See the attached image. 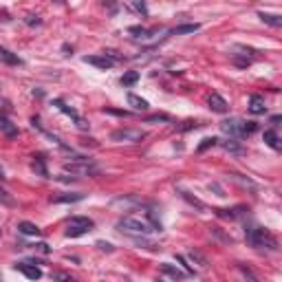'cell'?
<instances>
[{
    "instance_id": "cell-1",
    "label": "cell",
    "mask_w": 282,
    "mask_h": 282,
    "mask_svg": "<svg viewBox=\"0 0 282 282\" xmlns=\"http://www.w3.org/2000/svg\"><path fill=\"white\" fill-rule=\"evenodd\" d=\"M117 229L130 236H148L152 232H159V225H154L150 218H141V216H123L117 223Z\"/></svg>"
},
{
    "instance_id": "cell-2",
    "label": "cell",
    "mask_w": 282,
    "mask_h": 282,
    "mask_svg": "<svg viewBox=\"0 0 282 282\" xmlns=\"http://www.w3.org/2000/svg\"><path fill=\"white\" fill-rule=\"evenodd\" d=\"M247 242H249L251 247H256V249H271V251L278 249V240L262 227L247 229Z\"/></svg>"
},
{
    "instance_id": "cell-3",
    "label": "cell",
    "mask_w": 282,
    "mask_h": 282,
    "mask_svg": "<svg viewBox=\"0 0 282 282\" xmlns=\"http://www.w3.org/2000/svg\"><path fill=\"white\" fill-rule=\"evenodd\" d=\"M220 130L225 135L234 137V139H240L245 135H251L256 130V123L254 121H242V119H227V121L220 123Z\"/></svg>"
},
{
    "instance_id": "cell-4",
    "label": "cell",
    "mask_w": 282,
    "mask_h": 282,
    "mask_svg": "<svg viewBox=\"0 0 282 282\" xmlns=\"http://www.w3.org/2000/svg\"><path fill=\"white\" fill-rule=\"evenodd\" d=\"M93 229V220L86 218V216H73L66 225V236L69 238H77V236H84L86 232Z\"/></svg>"
},
{
    "instance_id": "cell-5",
    "label": "cell",
    "mask_w": 282,
    "mask_h": 282,
    "mask_svg": "<svg viewBox=\"0 0 282 282\" xmlns=\"http://www.w3.org/2000/svg\"><path fill=\"white\" fill-rule=\"evenodd\" d=\"M64 170L70 172V174H93V172H97V167H95V163H93L91 159L75 157L70 163H66Z\"/></svg>"
},
{
    "instance_id": "cell-6",
    "label": "cell",
    "mask_w": 282,
    "mask_h": 282,
    "mask_svg": "<svg viewBox=\"0 0 282 282\" xmlns=\"http://www.w3.org/2000/svg\"><path fill=\"white\" fill-rule=\"evenodd\" d=\"M145 137L143 130H135V128H119L110 135L113 141H128V143H139L141 139Z\"/></svg>"
},
{
    "instance_id": "cell-7",
    "label": "cell",
    "mask_w": 282,
    "mask_h": 282,
    "mask_svg": "<svg viewBox=\"0 0 282 282\" xmlns=\"http://www.w3.org/2000/svg\"><path fill=\"white\" fill-rule=\"evenodd\" d=\"M84 62H86V64L97 66V69H113V66H115V62L110 60V57H106V55H86V57H84Z\"/></svg>"
},
{
    "instance_id": "cell-8",
    "label": "cell",
    "mask_w": 282,
    "mask_h": 282,
    "mask_svg": "<svg viewBox=\"0 0 282 282\" xmlns=\"http://www.w3.org/2000/svg\"><path fill=\"white\" fill-rule=\"evenodd\" d=\"M267 106H264V97L260 95H251L249 97V113L251 115H264Z\"/></svg>"
},
{
    "instance_id": "cell-9",
    "label": "cell",
    "mask_w": 282,
    "mask_h": 282,
    "mask_svg": "<svg viewBox=\"0 0 282 282\" xmlns=\"http://www.w3.org/2000/svg\"><path fill=\"white\" fill-rule=\"evenodd\" d=\"M16 269H18V271L24 273V276L29 278V280H40V278H42V271H40L38 267H31L29 262H20V264H16Z\"/></svg>"
},
{
    "instance_id": "cell-10",
    "label": "cell",
    "mask_w": 282,
    "mask_h": 282,
    "mask_svg": "<svg viewBox=\"0 0 282 282\" xmlns=\"http://www.w3.org/2000/svg\"><path fill=\"white\" fill-rule=\"evenodd\" d=\"M210 108L214 113H227V101L218 95V93H212L210 95Z\"/></svg>"
},
{
    "instance_id": "cell-11",
    "label": "cell",
    "mask_w": 282,
    "mask_h": 282,
    "mask_svg": "<svg viewBox=\"0 0 282 282\" xmlns=\"http://www.w3.org/2000/svg\"><path fill=\"white\" fill-rule=\"evenodd\" d=\"M0 132H2L4 137H18V128H16V123H11L4 115H0Z\"/></svg>"
},
{
    "instance_id": "cell-12",
    "label": "cell",
    "mask_w": 282,
    "mask_h": 282,
    "mask_svg": "<svg viewBox=\"0 0 282 282\" xmlns=\"http://www.w3.org/2000/svg\"><path fill=\"white\" fill-rule=\"evenodd\" d=\"M55 106H57V108H60V110H62V113H66V115H69V117H73V119H75V121H77V126H79V128H86V123H84V121H82V119H79V115H77V113H75V110H73V108H69V106H66V104H64V101H60V99H57V101H55Z\"/></svg>"
},
{
    "instance_id": "cell-13",
    "label": "cell",
    "mask_w": 282,
    "mask_h": 282,
    "mask_svg": "<svg viewBox=\"0 0 282 282\" xmlns=\"http://www.w3.org/2000/svg\"><path fill=\"white\" fill-rule=\"evenodd\" d=\"M161 271H163V273H167V276H172L174 280H183V278H185V273L181 271L179 267H172L170 262H163V264H161Z\"/></svg>"
},
{
    "instance_id": "cell-14",
    "label": "cell",
    "mask_w": 282,
    "mask_h": 282,
    "mask_svg": "<svg viewBox=\"0 0 282 282\" xmlns=\"http://www.w3.org/2000/svg\"><path fill=\"white\" fill-rule=\"evenodd\" d=\"M18 229H20L24 236H38V234H40V227H38V225L29 223V220H22V223L18 225Z\"/></svg>"
},
{
    "instance_id": "cell-15",
    "label": "cell",
    "mask_w": 282,
    "mask_h": 282,
    "mask_svg": "<svg viewBox=\"0 0 282 282\" xmlns=\"http://www.w3.org/2000/svg\"><path fill=\"white\" fill-rule=\"evenodd\" d=\"M128 104H130L135 110H148V101L141 99V97L135 95V93H130V95H128Z\"/></svg>"
},
{
    "instance_id": "cell-16",
    "label": "cell",
    "mask_w": 282,
    "mask_h": 282,
    "mask_svg": "<svg viewBox=\"0 0 282 282\" xmlns=\"http://www.w3.org/2000/svg\"><path fill=\"white\" fill-rule=\"evenodd\" d=\"M201 29L198 24H181V26H176V29H172L170 31V35H185V33H196V31Z\"/></svg>"
},
{
    "instance_id": "cell-17",
    "label": "cell",
    "mask_w": 282,
    "mask_h": 282,
    "mask_svg": "<svg viewBox=\"0 0 282 282\" xmlns=\"http://www.w3.org/2000/svg\"><path fill=\"white\" fill-rule=\"evenodd\" d=\"M264 143H267L269 148H273V150H280V139H278L276 130H267V132H264Z\"/></svg>"
},
{
    "instance_id": "cell-18",
    "label": "cell",
    "mask_w": 282,
    "mask_h": 282,
    "mask_svg": "<svg viewBox=\"0 0 282 282\" xmlns=\"http://www.w3.org/2000/svg\"><path fill=\"white\" fill-rule=\"evenodd\" d=\"M33 159H35V161H33V170L38 172L40 176H44V179H47L48 172H47V165H44V157H42V154H38V157H33Z\"/></svg>"
},
{
    "instance_id": "cell-19",
    "label": "cell",
    "mask_w": 282,
    "mask_h": 282,
    "mask_svg": "<svg viewBox=\"0 0 282 282\" xmlns=\"http://www.w3.org/2000/svg\"><path fill=\"white\" fill-rule=\"evenodd\" d=\"M139 82V73L137 70H128L121 75V86H132V84Z\"/></svg>"
},
{
    "instance_id": "cell-20",
    "label": "cell",
    "mask_w": 282,
    "mask_h": 282,
    "mask_svg": "<svg viewBox=\"0 0 282 282\" xmlns=\"http://www.w3.org/2000/svg\"><path fill=\"white\" fill-rule=\"evenodd\" d=\"M260 18H262V22H267V24H271V26H282L280 16H273V13H260Z\"/></svg>"
},
{
    "instance_id": "cell-21",
    "label": "cell",
    "mask_w": 282,
    "mask_h": 282,
    "mask_svg": "<svg viewBox=\"0 0 282 282\" xmlns=\"http://www.w3.org/2000/svg\"><path fill=\"white\" fill-rule=\"evenodd\" d=\"M0 57H2L7 64H22V60L18 55H11V53L7 51V48H0Z\"/></svg>"
},
{
    "instance_id": "cell-22",
    "label": "cell",
    "mask_w": 282,
    "mask_h": 282,
    "mask_svg": "<svg viewBox=\"0 0 282 282\" xmlns=\"http://www.w3.org/2000/svg\"><path fill=\"white\" fill-rule=\"evenodd\" d=\"M84 194H64V196H57L55 203H75V201H82Z\"/></svg>"
},
{
    "instance_id": "cell-23",
    "label": "cell",
    "mask_w": 282,
    "mask_h": 282,
    "mask_svg": "<svg viewBox=\"0 0 282 282\" xmlns=\"http://www.w3.org/2000/svg\"><path fill=\"white\" fill-rule=\"evenodd\" d=\"M0 203H2V205H9V207L13 205V196L4 188H0Z\"/></svg>"
},
{
    "instance_id": "cell-24",
    "label": "cell",
    "mask_w": 282,
    "mask_h": 282,
    "mask_svg": "<svg viewBox=\"0 0 282 282\" xmlns=\"http://www.w3.org/2000/svg\"><path fill=\"white\" fill-rule=\"evenodd\" d=\"M210 145H216V139L214 137H207V139H203V143L198 145V152H203V150H207Z\"/></svg>"
},
{
    "instance_id": "cell-25",
    "label": "cell",
    "mask_w": 282,
    "mask_h": 282,
    "mask_svg": "<svg viewBox=\"0 0 282 282\" xmlns=\"http://www.w3.org/2000/svg\"><path fill=\"white\" fill-rule=\"evenodd\" d=\"M240 273H242V276L247 278V282H258V278H256L254 273H251V271H249V269H247V267H242V264H240Z\"/></svg>"
},
{
    "instance_id": "cell-26",
    "label": "cell",
    "mask_w": 282,
    "mask_h": 282,
    "mask_svg": "<svg viewBox=\"0 0 282 282\" xmlns=\"http://www.w3.org/2000/svg\"><path fill=\"white\" fill-rule=\"evenodd\" d=\"M176 262H179L181 267H183V269H185V271H188V273H194V269L189 267V264H185V258H183V256H176Z\"/></svg>"
},
{
    "instance_id": "cell-27",
    "label": "cell",
    "mask_w": 282,
    "mask_h": 282,
    "mask_svg": "<svg viewBox=\"0 0 282 282\" xmlns=\"http://www.w3.org/2000/svg\"><path fill=\"white\" fill-rule=\"evenodd\" d=\"M130 7L135 9V11H139V13H145V11H148V9H145V4H139V2H132Z\"/></svg>"
},
{
    "instance_id": "cell-28",
    "label": "cell",
    "mask_w": 282,
    "mask_h": 282,
    "mask_svg": "<svg viewBox=\"0 0 282 282\" xmlns=\"http://www.w3.org/2000/svg\"><path fill=\"white\" fill-rule=\"evenodd\" d=\"M97 247L104 251H113V245H110V242H97Z\"/></svg>"
},
{
    "instance_id": "cell-29",
    "label": "cell",
    "mask_w": 282,
    "mask_h": 282,
    "mask_svg": "<svg viewBox=\"0 0 282 282\" xmlns=\"http://www.w3.org/2000/svg\"><path fill=\"white\" fill-rule=\"evenodd\" d=\"M40 22H42V20H40V18H35V16L26 18V24H40Z\"/></svg>"
},
{
    "instance_id": "cell-30",
    "label": "cell",
    "mask_w": 282,
    "mask_h": 282,
    "mask_svg": "<svg viewBox=\"0 0 282 282\" xmlns=\"http://www.w3.org/2000/svg\"><path fill=\"white\" fill-rule=\"evenodd\" d=\"M225 148H227V150H232V152H238V150H240L236 143H234V141H229V143H225Z\"/></svg>"
},
{
    "instance_id": "cell-31",
    "label": "cell",
    "mask_w": 282,
    "mask_h": 282,
    "mask_svg": "<svg viewBox=\"0 0 282 282\" xmlns=\"http://www.w3.org/2000/svg\"><path fill=\"white\" fill-rule=\"evenodd\" d=\"M0 179H4V170H2V167H0Z\"/></svg>"
},
{
    "instance_id": "cell-32",
    "label": "cell",
    "mask_w": 282,
    "mask_h": 282,
    "mask_svg": "<svg viewBox=\"0 0 282 282\" xmlns=\"http://www.w3.org/2000/svg\"><path fill=\"white\" fill-rule=\"evenodd\" d=\"M159 282H161V280H159Z\"/></svg>"
}]
</instances>
